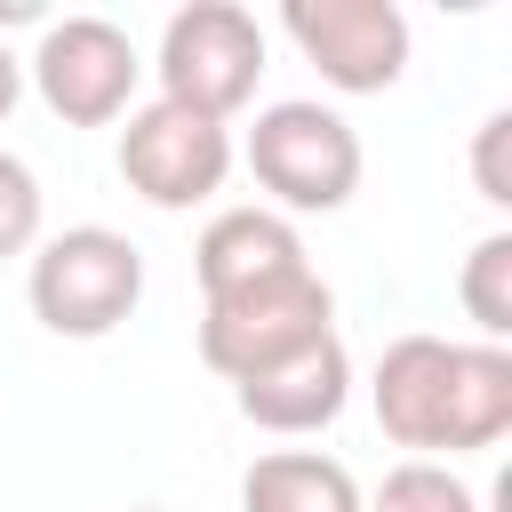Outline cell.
Wrapping results in <instances>:
<instances>
[{"instance_id": "obj_1", "label": "cell", "mask_w": 512, "mask_h": 512, "mask_svg": "<svg viewBox=\"0 0 512 512\" xmlns=\"http://www.w3.org/2000/svg\"><path fill=\"white\" fill-rule=\"evenodd\" d=\"M384 440L432 456L496 448L512 432V352L504 344H448V336H392L368 376Z\"/></svg>"}, {"instance_id": "obj_2", "label": "cell", "mask_w": 512, "mask_h": 512, "mask_svg": "<svg viewBox=\"0 0 512 512\" xmlns=\"http://www.w3.org/2000/svg\"><path fill=\"white\" fill-rule=\"evenodd\" d=\"M24 296H32V320L48 336H80V344L88 336H112L136 312V296H144V248L128 232H112V224L48 232L32 248Z\"/></svg>"}, {"instance_id": "obj_3", "label": "cell", "mask_w": 512, "mask_h": 512, "mask_svg": "<svg viewBox=\"0 0 512 512\" xmlns=\"http://www.w3.org/2000/svg\"><path fill=\"white\" fill-rule=\"evenodd\" d=\"M248 176L272 192V216H336L360 192V136L312 96L264 104L248 128Z\"/></svg>"}, {"instance_id": "obj_4", "label": "cell", "mask_w": 512, "mask_h": 512, "mask_svg": "<svg viewBox=\"0 0 512 512\" xmlns=\"http://www.w3.org/2000/svg\"><path fill=\"white\" fill-rule=\"evenodd\" d=\"M160 104H184L200 120H232L264 80V24L232 0H192L160 32Z\"/></svg>"}, {"instance_id": "obj_5", "label": "cell", "mask_w": 512, "mask_h": 512, "mask_svg": "<svg viewBox=\"0 0 512 512\" xmlns=\"http://www.w3.org/2000/svg\"><path fill=\"white\" fill-rule=\"evenodd\" d=\"M24 80L40 88V104L64 128H104V120L136 112L144 56L112 16H56V24H40V48L24 56Z\"/></svg>"}, {"instance_id": "obj_6", "label": "cell", "mask_w": 512, "mask_h": 512, "mask_svg": "<svg viewBox=\"0 0 512 512\" xmlns=\"http://www.w3.org/2000/svg\"><path fill=\"white\" fill-rule=\"evenodd\" d=\"M336 328V296L320 272H288V280H264V288H240V296H216L200 304V360L240 384L272 360H288L296 344L328 336Z\"/></svg>"}, {"instance_id": "obj_7", "label": "cell", "mask_w": 512, "mask_h": 512, "mask_svg": "<svg viewBox=\"0 0 512 512\" xmlns=\"http://www.w3.org/2000/svg\"><path fill=\"white\" fill-rule=\"evenodd\" d=\"M280 32L344 96H384L408 72V16L392 0H288Z\"/></svg>"}, {"instance_id": "obj_8", "label": "cell", "mask_w": 512, "mask_h": 512, "mask_svg": "<svg viewBox=\"0 0 512 512\" xmlns=\"http://www.w3.org/2000/svg\"><path fill=\"white\" fill-rule=\"evenodd\" d=\"M120 176L152 208H200L232 176V136H224V120H200V112L152 96L120 128Z\"/></svg>"}, {"instance_id": "obj_9", "label": "cell", "mask_w": 512, "mask_h": 512, "mask_svg": "<svg viewBox=\"0 0 512 512\" xmlns=\"http://www.w3.org/2000/svg\"><path fill=\"white\" fill-rule=\"evenodd\" d=\"M232 400H240V416L264 424V432H320V424H336L344 400H352V352H344V336L328 328V336L296 344L288 360L240 376Z\"/></svg>"}, {"instance_id": "obj_10", "label": "cell", "mask_w": 512, "mask_h": 512, "mask_svg": "<svg viewBox=\"0 0 512 512\" xmlns=\"http://www.w3.org/2000/svg\"><path fill=\"white\" fill-rule=\"evenodd\" d=\"M192 272H200V296L216 304V296L312 272V256H304V232L288 216H272V208H224V216H208V232L192 248Z\"/></svg>"}, {"instance_id": "obj_11", "label": "cell", "mask_w": 512, "mask_h": 512, "mask_svg": "<svg viewBox=\"0 0 512 512\" xmlns=\"http://www.w3.org/2000/svg\"><path fill=\"white\" fill-rule=\"evenodd\" d=\"M240 512H368V496L336 456L272 448L240 472Z\"/></svg>"}, {"instance_id": "obj_12", "label": "cell", "mask_w": 512, "mask_h": 512, "mask_svg": "<svg viewBox=\"0 0 512 512\" xmlns=\"http://www.w3.org/2000/svg\"><path fill=\"white\" fill-rule=\"evenodd\" d=\"M456 304H464V320L480 328V344H504V336H512V232H488V240L464 256Z\"/></svg>"}, {"instance_id": "obj_13", "label": "cell", "mask_w": 512, "mask_h": 512, "mask_svg": "<svg viewBox=\"0 0 512 512\" xmlns=\"http://www.w3.org/2000/svg\"><path fill=\"white\" fill-rule=\"evenodd\" d=\"M368 512H480V496H472L448 464L408 456V464H392V472H384V488L368 496Z\"/></svg>"}, {"instance_id": "obj_14", "label": "cell", "mask_w": 512, "mask_h": 512, "mask_svg": "<svg viewBox=\"0 0 512 512\" xmlns=\"http://www.w3.org/2000/svg\"><path fill=\"white\" fill-rule=\"evenodd\" d=\"M24 248H40V176L16 152H0V264Z\"/></svg>"}, {"instance_id": "obj_15", "label": "cell", "mask_w": 512, "mask_h": 512, "mask_svg": "<svg viewBox=\"0 0 512 512\" xmlns=\"http://www.w3.org/2000/svg\"><path fill=\"white\" fill-rule=\"evenodd\" d=\"M504 144H512V112H488V120H480V144H472V184H480V200H488V208H512Z\"/></svg>"}, {"instance_id": "obj_16", "label": "cell", "mask_w": 512, "mask_h": 512, "mask_svg": "<svg viewBox=\"0 0 512 512\" xmlns=\"http://www.w3.org/2000/svg\"><path fill=\"white\" fill-rule=\"evenodd\" d=\"M16 96H24V56H16L8 40H0V120L16 112Z\"/></svg>"}, {"instance_id": "obj_17", "label": "cell", "mask_w": 512, "mask_h": 512, "mask_svg": "<svg viewBox=\"0 0 512 512\" xmlns=\"http://www.w3.org/2000/svg\"><path fill=\"white\" fill-rule=\"evenodd\" d=\"M8 24H40V0H0V32Z\"/></svg>"}, {"instance_id": "obj_18", "label": "cell", "mask_w": 512, "mask_h": 512, "mask_svg": "<svg viewBox=\"0 0 512 512\" xmlns=\"http://www.w3.org/2000/svg\"><path fill=\"white\" fill-rule=\"evenodd\" d=\"M136 512H160V504H136Z\"/></svg>"}]
</instances>
